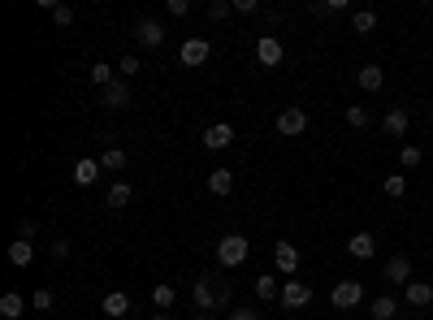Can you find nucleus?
<instances>
[{
  "label": "nucleus",
  "instance_id": "6e6552de",
  "mask_svg": "<svg viewBox=\"0 0 433 320\" xmlns=\"http://www.w3.org/2000/svg\"><path fill=\"white\" fill-rule=\"evenodd\" d=\"M273 264H278L282 277H295V273H299V247H295V242H278V247H273Z\"/></svg>",
  "mask_w": 433,
  "mask_h": 320
},
{
  "label": "nucleus",
  "instance_id": "aec40b11",
  "mask_svg": "<svg viewBox=\"0 0 433 320\" xmlns=\"http://www.w3.org/2000/svg\"><path fill=\"white\" fill-rule=\"evenodd\" d=\"M22 311H26V299L22 294H0V316H5V320H22Z\"/></svg>",
  "mask_w": 433,
  "mask_h": 320
},
{
  "label": "nucleus",
  "instance_id": "ea45409f",
  "mask_svg": "<svg viewBox=\"0 0 433 320\" xmlns=\"http://www.w3.org/2000/svg\"><path fill=\"white\" fill-rule=\"evenodd\" d=\"M169 14H174V18H187L191 5H187V0H169Z\"/></svg>",
  "mask_w": 433,
  "mask_h": 320
},
{
  "label": "nucleus",
  "instance_id": "7c9ffc66",
  "mask_svg": "<svg viewBox=\"0 0 433 320\" xmlns=\"http://www.w3.org/2000/svg\"><path fill=\"white\" fill-rule=\"evenodd\" d=\"M420 160H424V151H420L416 143H403V147H399V165H403V169H416Z\"/></svg>",
  "mask_w": 433,
  "mask_h": 320
},
{
  "label": "nucleus",
  "instance_id": "e433bc0d",
  "mask_svg": "<svg viewBox=\"0 0 433 320\" xmlns=\"http://www.w3.org/2000/svg\"><path fill=\"white\" fill-rule=\"evenodd\" d=\"M230 14V0H212V5H208V18H216V22H221Z\"/></svg>",
  "mask_w": 433,
  "mask_h": 320
},
{
  "label": "nucleus",
  "instance_id": "1a4fd4ad",
  "mask_svg": "<svg viewBox=\"0 0 433 320\" xmlns=\"http://www.w3.org/2000/svg\"><path fill=\"white\" fill-rule=\"evenodd\" d=\"M100 311H104L108 320H126V316H130V294H122V290H108V294L100 299Z\"/></svg>",
  "mask_w": 433,
  "mask_h": 320
},
{
  "label": "nucleus",
  "instance_id": "4be33fe9",
  "mask_svg": "<svg viewBox=\"0 0 433 320\" xmlns=\"http://www.w3.org/2000/svg\"><path fill=\"white\" fill-rule=\"evenodd\" d=\"M174 299H178V290H174L169 282L152 286V303H156V311H169V307H174Z\"/></svg>",
  "mask_w": 433,
  "mask_h": 320
},
{
  "label": "nucleus",
  "instance_id": "dca6fc26",
  "mask_svg": "<svg viewBox=\"0 0 433 320\" xmlns=\"http://www.w3.org/2000/svg\"><path fill=\"white\" fill-rule=\"evenodd\" d=\"M347 251H351L355 260H372V251H377V238H372L368 230H360V234H351V238H347Z\"/></svg>",
  "mask_w": 433,
  "mask_h": 320
},
{
  "label": "nucleus",
  "instance_id": "0eeeda50",
  "mask_svg": "<svg viewBox=\"0 0 433 320\" xmlns=\"http://www.w3.org/2000/svg\"><path fill=\"white\" fill-rule=\"evenodd\" d=\"M382 277H386L390 286H403V290H407V282H412V260H407V255H390L386 269H382Z\"/></svg>",
  "mask_w": 433,
  "mask_h": 320
},
{
  "label": "nucleus",
  "instance_id": "393cba45",
  "mask_svg": "<svg viewBox=\"0 0 433 320\" xmlns=\"http://www.w3.org/2000/svg\"><path fill=\"white\" fill-rule=\"evenodd\" d=\"M130 182H113V186H108V208H113V212H122L126 203H130Z\"/></svg>",
  "mask_w": 433,
  "mask_h": 320
},
{
  "label": "nucleus",
  "instance_id": "7ed1b4c3",
  "mask_svg": "<svg viewBox=\"0 0 433 320\" xmlns=\"http://www.w3.org/2000/svg\"><path fill=\"white\" fill-rule=\"evenodd\" d=\"M178 57H182V65H187V70H199V65L212 57V43H208L204 35H191V39H182Z\"/></svg>",
  "mask_w": 433,
  "mask_h": 320
},
{
  "label": "nucleus",
  "instance_id": "37998d69",
  "mask_svg": "<svg viewBox=\"0 0 433 320\" xmlns=\"http://www.w3.org/2000/svg\"><path fill=\"white\" fill-rule=\"evenodd\" d=\"M195 320H212V311H195Z\"/></svg>",
  "mask_w": 433,
  "mask_h": 320
},
{
  "label": "nucleus",
  "instance_id": "9d476101",
  "mask_svg": "<svg viewBox=\"0 0 433 320\" xmlns=\"http://www.w3.org/2000/svg\"><path fill=\"white\" fill-rule=\"evenodd\" d=\"M135 39H139L143 48H160V43H165V26H160L156 18H139V26H135Z\"/></svg>",
  "mask_w": 433,
  "mask_h": 320
},
{
  "label": "nucleus",
  "instance_id": "c756f323",
  "mask_svg": "<svg viewBox=\"0 0 433 320\" xmlns=\"http://www.w3.org/2000/svg\"><path fill=\"white\" fill-rule=\"evenodd\" d=\"M382 191H386L390 199H403V195H407V174H390V178L382 182Z\"/></svg>",
  "mask_w": 433,
  "mask_h": 320
},
{
  "label": "nucleus",
  "instance_id": "a19ab883",
  "mask_svg": "<svg viewBox=\"0 0 433 320\" xmlns=\"http://www.w3.org/2000/svg\"><path fill=\"white\" fill-rule=\"evenodd\" d=\"M234 9H239V14H256L260 5H256V0H234Z\"/></svg>",
  "mask_w": 433,
  "mask_h": 320
},
{
  "label": "nucleus",
  "instance_id": "cd10ccee",
  "mask_svg": "<svg viewBox=\"0 0 433 320\" xmlns=\"http://www.w3.org/2000/svg\"><path fill=\"white\" fill-rule=\"evenodd\" d=\"M278 294H282V282L278 277H268V273L256 277V299H278Z\"/></svg>",
  "mask_w": 433,
  "mask_h": 320
},
{
  "label": "nucleus",
  "instance_id": "72a5a7b5",
  "mask_svg": "<svg viewBox=\"0 0 433 320\" xmlns=\"http://www.w3.org/2000/svg\"><path fill=\"white\" fill-rule=\"evenodd\" d=\"M351 5H347V0H320V5H316V14H347Z\"/></svg>",
  "mask_w": 433,
  "mask_h": 320
},
{
  "label": "nucleus",
  "instance_id": "f03ea898",
  "mask_svg": "<svg viewBox=\"0 0 433 320\" xmlns=\"http://www.w3.org/2000/svg\"><path fill=\"white\" fill-rule=\"evenodd\" d=\"M278 303H282L286 311H299V307H308V303H312V286H308L303 277H286V282H282Z\"/></svg>",
  "mask_w": 433,
  "mask_h": 320
},
{
  "label": "nucleus",
  "instance_id": "9b49d317",
  "mask_svg": "<svg viewBox=\"0 0 433 320\" xmlns=\"http://www.w3.org/2000/svg\"><path fill=\"white\" fill-rule=\"evenodd\" d=\"M230 143H234V126H230V122H216V126L204 130V147H208V151H221V147H230Z\"/></svg>",
  "mask_w": 433,
  "mask_h": 320
},
{
  "label": "nucleus",
  "instance_id": "c9c22d12",
  "mask_svg": "<svg viewBox=\"0 0 433 320\" xmlns=\"http://www.w3.org/2000/svg\"><path fill=\"white\" fill-rule=\"evenodd\" d=\"M35 234H39V221L22 217V221H18V238H35Z\"/></svg>",
  "mask_w": 433,
  "mask_h": 320
},
{
  "label": "nucleus",
  "instance_id": "c85d7f7f",
  "mask_svg": "<svg viewBox=\"0 0 433 320\" xmlns=\"http://www.w3.org/2000/svg\"><path fill=\"white\" fill-rule=\"evenodd\" d=\"M347 126H351V130H368V126H372V117H368L364 104H351V109H347Z\"/></svg>",
  "mask_w": 433,
  "mask_h": 320
},
{
  "label": "nucleus",
  "instance_id": "20e7f679",
  "mask_svg": "<svg viewBox=\"0 0 433 320\" xmlns=\"http://www.w3.org/2000/svg\"><path fill=\"white\" fill-rule=\"evenodd\" d=\"M330 303L343 307V311H347V307H360V303H364V286H360L355 277H343V282L330 290Z\"/></svg>",
  "mask_w": 433,
  "mask_h": 320
},
{
  "label": "nucleus",
  "instance_id": "f704fd0d",
  "mask_svg": "<svg viewBox=\"0 0 433 320\" xmlns=\"http://www.w3.org/2000/svg\"><path fill=\"white\" fill-rule=\"evenodd\" d=\"M52 22H57V26H70V22H74V9H70V5H57V9H52Z\"/></svg>",
  "mask_w": 433,
  "mask_h": 320
},
{
  "label": "nucleus",
  "instance_id": "39448f33",
  "mask_svg": "<svg viewBox=\"0 0 433 320\" xmlns=\"http://www.w3.org/2000/svg\"><path fill=\"white\" fill-rule=\"evenodd\" d=\"M308 130V113H303V104H291V109H282L278 113V134L282 139H295V134H303Z\"/></svg>",
  "mask_w": 433,
  "mask_h": 320
},
{
  "label": "nucleus",
  "instance_id": "4c0bfd02",
  "mask_svg": "<svg viewBox=\"0 0 433 320\" xmlns=\"http://www.w3.org/2000/svg\"><path fill=\"white\" fill-rule=\"evenodd\" d=\"M48 255H52V260H66V255H70V242H66V238H57V242L48 247Z\"/></svg>",
  "mask_w": 433,
  "mask_h": 320
},
{
  "label": "nucleus",
  "instance_id": "6ab92c4d",
  "mask_svg": "<svg viewBox=\"0 0 433 320\" xmlns=\"http://www.w3.org/2000/svg\"><path fill=\"white\" fill-rule=\"evenodd\" d=\"M355 82H360L364 91H382V82H386V70H382V65H364V70L355 74Z\"/></svg>",
  "mask_w": 433,
  "mask_h": 320
},
{
  "label": "nucleus",
  "instance_id": "ddd939ff",
  "mask_svg": "<svg viewBox=\"0 0 433 320\" xmlns=\"http://www.w3.org/2000/svg\"><path fill=\"white\" fill-rule=\"evenodd\" d=\"M100 100L108 104V109H126V100H130V82L126 78H113L104 91H100Z\"/></svg>",
  "mask_w": 433,
  "mask_h": 320
},
{
  "label": "nucleus",
  "instance_id": "2eb2a0df",
  "mask_svg": "<svg viewBox=\"0 0 433 320\" xmlns=\"http://www.w3.org/2000/svg\"><path fill=\"white\" fill-rule=\"evenodd\" d=\"M382 130H386L390 139H403V134H407V109H403V104H395V109L382 117Z\"/></svg>",
  "mask_w": 433,
  "mask_h": 320
},
{
  "label": "nucleus",
  "instance_id": "412c9836",
  "mask_svg": "<svg viewBox=\"0 0 433 320\" xmlns=\"http://www.w3.org/2000/svg\"><path fill=\"white\" fill-rule=\"evenodd\" d=\"M407 303L412 307H429L433 303V286L429 282H407Z\"/></svg>",
  "mask_w": 433,
  "mask_h": 320
},
{
  "label": "nucleus",
  "instance_id": "5701e85b",
  "mask_svg": "<svg viewBox=\"0 0 433 320\" xmlns=\"http://www.w3.org/2000/svg\"><path fill=\"white\" fill-rule=\"evenodd\" d=\"M100 169H104V174H122V169H126V151H122V147H108V151L100 156Z\"/></svg>",
  "mask_w": 433,
  "mask_h": 320
},
{
  "label": "nucleus",
  "instance_id": "423d86ee",
  "mask_svg": "<svg viewBox=\"0 0 433 320\" xmlns=\"http://www.w3.org/2000/svg\"><path fill=\"white\" fill-rule=\"evenodd\" d=\"M256 57H260V65H264V70H273V65H282L286 48H282V39H278V35H260V39H256Z\"/></svg>",
  "mask_w": 433,
  "mask_h": 320
},
{
  "label": "nucleus",
  "instance_id": "58836bf2",
  "mask_svg": "<svg viewBox=\"0 0 433 320\" xmlns=\"http://www.w3.org/2000/svg\"><path fill=\"white\" fill-rule=\"evenodd\" d=\"M226 320H260V316H256V311H251V307H234V311H230V316H226Z\"/></svg>",
  "mask_w": 433,
  "mask_h": 320
},
{
  "label": "nucleus",
  "instance_id": "f3484780",
  "mask_svg": "<svg viewBox=\"0 0 433 320\" xmlns=\"http://www.w3.org/2000/svg\"><path fill=\"white\" fill-rule=\"evenodd\" d=\"M31 260H35V242L31 238H14L9 242V264H14V269H26Z\"/></svg>",
  "mask_w": 433,
  "mask_h": 320
},
{
  "label": "nucleus",
  "instance_id": "79ce46f5",
  "mask_svg": "<svg viewBox=\"0 0 433 320\" xmlns=\"http://www.w3.org/2000/svg\"><path fill=\"white\" fill-rule=\"evenodd\" d=\"M147 320H169V311H152V316H147Z\"/></svg>",
  "mask_w": 433,
  "mask_h": 320
},
{
  "label": "nucleus",
  "instance_id": "a211bd4d",
  "mask_svg": "<svg viewBox=\"0 0 433 320\" xmlns=\"http://www.w3.org/2000/svg\"><path fill=\"white\" fill-rule=\"evenodd\" d=\"M208 191H212V195H230V191H234V169H226V165L212 169V174H208Z\"/></svg>",
  "mask_w": 433,
  "mask_h": 320
},
{
  "label": "nucleus",
  "instance_id": "a878e982",
  "mask_svg": "<svg viewBox=\"0 0 433 320\" xmlns=\"http://www.w3.org/2000/svg\"><path fill=\"white\" fill-rule=\"evenodd\" d=\"M372 320H399V303H395L390 294L372 299Z\"/></svg>",
  "mask_w": 433,
  "mask_h": 320
},
{
  "label": "nucleus",
  "instance_id": "f8f14e48",
  "mask_svg": "<svg viewBox=\"0 0 433 320\" xmlns=\"http://www.w3.org/2000/svg\"><path fill=\"white\" fill-rule=\"evenodd\" d=\"M100 174H104V169H100V160L83 156L78 165H74V174H70V178H74V186H95V182H100Z\"/></svg>",
  "mask_w": 433,
  "mask_h": 320
},
{
  "label": "nucleus",
  "instance_id": "b1692460",
  "mask_svg": "<svg viewBox=\"0 0 433 320\" xmlns=\"http://www.w3.org/2000/svg\"><path fill=\"white\" fill-rule=\"evenodd\" d=\"M351 31H355V35H372V31H377V14H372V9H355V14H351Z\"/></svg>",
  "mask_w": 433,
  "mask_h": 320
},
{
  "label": "nucleus",
  "instance_id": "f257e3e1",
  "mask_svg": "<svg viewBox=\"0 0 433 320\" xmlns=\"http://www.w3.org/2000/svg\"><path fill=\"white\" fill-rule=\"evenodd\" d=\"M247 255H251V242L243 234H226L221 242H216V264H221V269H239Z\"/></svg>",
  "mask_w": 433,
  "mask_h": 320
},
{
  "label": "nucleus",
  "instance_id": "bb28decb",
  "mask_svg": "<svg viewBox=\"0 0 433 320\" xmlns=\"http://www.w3.org/2000/svg\"><path fill=\"white\" fill-rule=\"evenodd\" d=\"M113 78H118V65H104V61H95V65H91V87H100V91H104Z\"/></svg>",
  "mask_w": 433,
  "mask_h": 320
},
{
  "label": "nucleus",
  "instance_id": "473e14b6",
  "mask_svg": "<svg viewBox=\"0 0 433 320\" xmlns=\"http://www.w3.org/2000/svg\"><path fill=\"white\" fill-rule=\"evenodd\" d=\"M52 303H57V299H52V290H48V286H43V290H35V299H31V307H35V311H48Z\"/></svg>",
  "mask_w": 433,
  "mask_h": 320
},
{
  "label": "nucleus",
  "instance_id": "4468645a",
  "mask_svg": "<svg viewBox=\"0 0 433 320\" xmlns=\"http://www.w3.org/2000/svg\"><path fill=\"white\" fill-rule=\"evenodd\" d=\"M221 307V294H216V286H208V277L195 282V311H212Z\"/></svg>",
  "mask_w": 433,
  "mask_h": 320
},
{
  "label": "nucleus",
  "instance_id": "2f4dec72",
  "mask_svg": "<svg viewBox=\"0 0 433 320\" xmlns=\"http://www.w3.org/2000/svg\"><path fill=\"white\" fill-rule=\"evenodd\" d=\"M139 70H143V61H139V57H135V52H126V57H122V61H118V78H126V82H130V78H135V74H139Z\"/></svg>",
  "mask_w": 433,
  "mask_h": 320
}]
</instances>
